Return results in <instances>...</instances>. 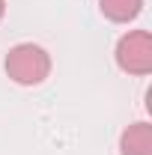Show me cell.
Masks as SVG:
<instances>
[{"instance_id":"1","label":"cell","mask_w":152,"mask_h":155,"mask_svg":"<svg viewBox=\"0 0 152 155\" xmlns=\"http://www.w3.org/2000/svg\"><path fill=\"white\" fill-rule=\"evenodd\" d=\"M6 75L21 87H36L51 75V57L33 42H21L6 54Z\"/></svg>"},{"instance_id":"2","label":"cell","mask_w":152,"mask_h":155,"mask_svg":"<svg viewBox=\"0 0 152 155\" xmlns=\"http://www.w3.org/2000/svg\"><path fill=\"white\" fill-rule=\"evenodd\" d=\"M116 66L128 75L152 72V36L149 30H128L116 42Z\"/></svg>"},{"instance_id":"3","label":"cell","mask_w":152,"mask_h":155,"mask_svg":"<svg viewBox=\"0 0 152 155\" xmlns=\"http://www.w3.org/2000/svg\"><path fill=\"white\" fill-rule=\"evenodd\" d=\"M119 152L122 155H152V125L149 122H134L119 137Z\"/></svg>"},{"instance_id":"4","label":"cell","mask_w":152,"mask_h":155,"mask_svg":"<svg viewBox=\"0 0 152 155\" xmlns=\"http://www.w3.org/2000/svg\"><path fill=\"white\" fill-rule=\"evenodd\" d=\"M101 6V15L114 24H128L140 15L143 9V0H98Z\"/></svg>"},{"instance_id":"5","label":"cell","mask_w":152,"mask_h":155,"mask_svg":"<svg viewBox=\"0 0 152 155\" xmlns=\"http://www.w3.org/2000/svg\"><path fill=\"white\" fill-rule=\"evenodd\" d=\"M3 15H6V0H0V21H3Z\"/></svg>"}]
</instances>
